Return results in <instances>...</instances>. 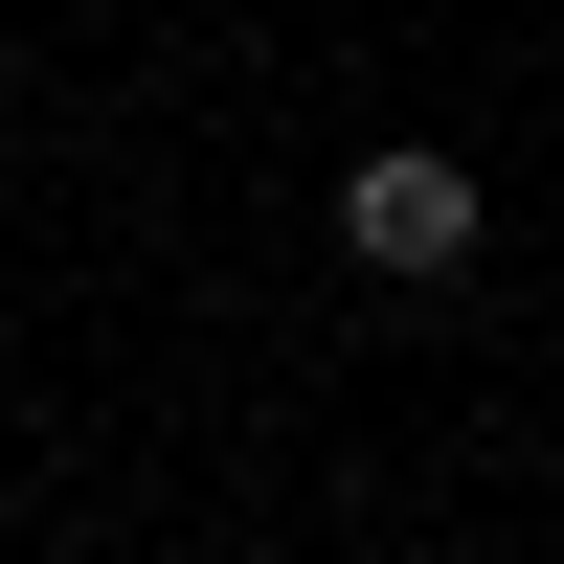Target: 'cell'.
Segmentation results:
<instances>
[{"instance_id": "obj_1", "label": "cell", "mask_w": 564, "mask_h": 564, "mask_svg": "<svg viewBox=\"0 0 564 564\" xmlns=\"http://www.w3.org/2000/svg\"><path fill=\"white\" fill-rule=\"evenodd\" d=\"M475 249H497V204H475V159H452V135H361V159H339V271L452 294Z\"/></svg>"}]
</instances>
